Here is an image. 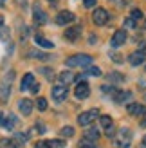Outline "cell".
<instances>
[{"label": "cell", "instance_id": "cell-1", "mask_svg": "<svg viewBox=\"0 0 146 148\" xmlns=\"http://www.w3.org/2000/svg\"><path fill=\"white\" fill-rule=\"evenodd\" d=\"M94 62V58L90 54H74V56H69L67 58V67H79V69H87V67H90Z\"/></svg>", "mask_w": 146, "mask_h": 148}, {"label": "cell", "instance_id": "cell-2", "mask_svg": "<svg viewBox=\"0 0 146 148\" xmlns=\"http://www.w3.org/2000/svg\"><path fill=\"white\" fill-rule=\"evenodd\" d=\"M99 117V110L98 108H92V110H87V112H81L78 116V123L81 125V127H89L92 125Z\"/></svg>", "mask_w": 146, "mask_h": 148}, {"label": "cell", "instance_id": "cell-3", "mask_svg": "<svg viewBox=\"0 0 146 148\" xmlns=\"http://www.w3.org/2000/svg\"><path fill=\"white\" fill-rule=\"evenodd\" d=\"M92 22H94L96 25H105L106 22H108V13H106V9H103V7H98V9L92 13Z\"/></svg>", "mask_w": 146, "mask_h": 148}, {"label": "cell", "instance_id": "cell-4", "mask_svg": "<svg viewBox=\"0 0 146 148\" xmlns=\"http://www.w3.org/2000/svg\"><path fill=\"white\" fill-rule=\"evenodd\" d=\"M130 141H132V132H130L128 128H121L119 134H117V146L126 148L130 145Z\"/></svg>", "mask_w": 146, "mask_h": 148}, {"label": "cell", "instance_id": "cell-5", "mask_svg": "<svg viewBox=\"0 0 146 148\" xmlns=\"http://www.w3.org/2000/svg\"><path fill=\"white\" fill-rule=\"evenodd\" d=\"M74 20H76L74 13H70V11H61V13H58V16H56V24H58V25H67V24H72Z\"/></svg>", "mask_w": 146, "mask_h": 148}, {"label": "cell", "instance_id": "cell-6", "mask_svg": "<svg viewBox=\"0 0 146 148\" xmlns=\"http://www.w3.org/2000/svg\"><path fill=\"white\" fill-rule=\"evenodd\" d=\"M89 96H90V87H89V83L79 81L78 87H76V98L78 99H87Z\"/></svg>", "mask_w": 146, "mask_h": 148}, {"label": "cell", "instance_id": "cell-7", "mask_svg": "<svg viewBox=\"0 0 146 148\" xmlns=\"http://www.w3.org/2000/svg\"><path fill=\"white\" fill-rule=\"evenodd\" d=\"M125 42H126V31H125V29H121V31H115L114 33L112 40H110V45L112 47H121Z\"/></svg>", "mask_w": 146, "mask_h": 148}, {"label": "cell", "instance_id": "cell-8", "mask_svg": "<svg viewBox=\"0 0 146 148\" xmlns=\"http://www.w3.org/2000/svg\"><path fill=\"white\" fill-rule=\"evenodd\" d=\"M53 98L56 101H63L65 98H67V87H65V85H56V87H53Z\"/></svg>", "mask_w": 146, "mask_h": 148}, {"label": "cell", "instance_id": "cell-9", "mask_svg": "<svg viewBox=\"0 0 146 148\" xmlns=\"http://www.w3.org/2000/svg\"><path fill=\"white\" fill-rule=\"evenodd\" d=\"M33 13H34V20H36V24H40V25L47 24V13L43 11V9H42L40 5H34Z\"/></svg>", "mask_w": 146, "mask_h": 148}, {"label": "cell", "instance_id": "cell-10", "mask_svg": "<svg viewBox=\"0 0 146 148\" xmlns=\"http://www.w3.org/2000/svg\"><path fill=\"white\" fill-rule=\"evenodd\" d=\"M114 98V101L115 103H125V101H128V99H132V92H128V90H115V94L112 96Z\"/></svg>", "mask_w": 146, "mask_h": 148}, {"label": "cell", "instance_id": "cell-11", "mask_svg": "<svg viewBox=\"0 0 146 148\" xmlns=\"http://www.w3.org/2000/svg\"><path fill=\"white\" fill-rule=\"evenodd\" d=\"M18 108H20V112L24 116H29L33 112V101L31 99H20L18 101Z\"/></svg>", "mask_w": 146, "mask_h": 148}, {"label": "cell", "instance_id": "cell-12", "mask_svg": "<svg viewBox=\"0 0 146 148\" xmlns=\"http://www.w3.org/2000/svg\"><path fill=\"white\" fill-rule=\"evenodd\" d=\"M79 33H81V25L69 27V29H67V33H65V38H67V40H70V42H74V40H78Z\"/></svg>", "mask_w": 146, "mask_h": 148}, {"label": "cell", "instance_id": "cell-13", "mask_svg": "<svg viewBox=\"0 0 146 148\" xmlns=\"http://www.w3.org/2000/svg\"><path fill=\"white\" fill-rule=\"evenodd\" d=\"M128 62H130V65L137 67V65H141V63L144 62V54H143V53H139V51H137V53H132V54L128 56Z\"/></svg>", "mask_w": 146, "mask_h": 148}, {"label": "cell", "instance_id": "cell-14", "mask_svg": "<svg viewBox=\"0 0 146 148\" xmlns=\"http://www.w3.org/2000/svg\"><path fill=\"white\" fill-rule=\"evenodd\" d=\"M33 83H34V76L31 72H27V74H24V79H22V83H20V88L22 90H29Z\"/></svg>", "mask_w": 146, "mask_h": 148}, {"label": "cell", "instance_id": "cell-15", "mask_svg": "<svg viewBox=\"0 0 146 148\" xmlns=\"http://www.w3.org/2000/svg\"><path fill=\"white\" fill-rule=\"evenodd\" d=\"M128 112L132 116H143V114H146V107L144 105H137V103H132V105H128Z\"/></svg>", "mask_w": 146, "mask_h": 148}, {"label": "cell", "instance_id": "cell-16", "mask_svg": "<svg viewBox=\"0 0 146 148\" xmlns=\"http://www.w3.org/2000/svg\"><path fill=\"white\" fill-rule=\"evenodd\" d=\"M34 42L38 43L40 47H43V49H53V47H54V43H53V42L47 40V38H43V36H40V34H36V36H34Z\"/></svg>", "mask_w": 146, "mask_h": 148}, {"label": "cell", "instance_id": "cell-17", "mask_svg": "<svg viewBox=\"0 0 146 148\" xmlns=\"http://www.w3.org/2000/svg\"><path fill=\"white\" fill-rule=\"evenodd\" d=\"M58 78H60V81H61V85H65V87H67L69 83H72V81H74V74H72V72H69V71H63L61 74H60V76H58Z\"/></svg>", "mask_w": 146, "mask_h": 148}, {"label": "cell", "instance_id": "cell-18", "mask_svg": "<svg viewBox=\"0 0 146 148\" xmlns=\"http://www.w3.org/2000/svg\"><path fill=\"white\" fill-rule=\"evenodd\" d=\"M98 137H99V132H98L96 128H90V130L83 136V139H87V141H90V143H96Z\"/></svg>", "mask_w": 146, "mask_h": 148}, {"label": "cell", "instance_id": "cell-19", "mask_svg": "<svg viewBox=\"0 0 146 148\" xmlns=\"http://www.w3.org/2000/svg\"><path fill=\"white\" fill-rule=\"evenodd\" d=\"M16 123H18L16 116L9 114V116H7V119H4V127H5V128H9V130H13L14 127H16Z\"/></svg>", "mask_w": 146, "mask_h": 148}, {"label": "cell", "instance_id": "cell-20", "mask_svg": "<svg viewBox=\"0 0 146 148\" xmlns=\"http://www.w3.org/2000/svg\"><path fill=\"white\" fill-rule=\"evenodd\" d=\"M22 145H18L14 139H2L0 141V148H20Z\"/></svg>", "mask_w": 146, "mask_h": 148}, {"label": "cell", "instance_id": "cell-21", "mask_svg": "<svg viewBox=\"0 0 146 148\" xmlns=\"http://www.w3.org/2000/svg\"><path fill=\"white\" fill-rule=\"evenodd\" d=\"M89 71H87L83 76H79L78 79H81V78H85V76H94V78H99L101 76V69H98V67H87Z\"/></svg>", "mask_w": 146, "mask_h": 148}, {"label": "cell", "instance_id": "cell-22", "mask_svg": "<svg viewBox=\"0 0 146 148\" xmlns=\"http://www.w3.org/2000/svg\"><path fill=\"white\" fill-rule=\"evenodd\" d=\"M99 123H101V127H103L105 130H106V128H110V127H114V123H112V117H110V116H101V117H99Z\"/></svg>", "mask_w": 146, "mask_h": 148}, {"label": "cell", "instance_id": "cell-23", "mask_svg": "<svg viewBox=\"0 0 146 148\" xmlns=\"http://www.w3.org/2000/svg\"><path fill=\"white\" fill-rule=\"evenodd\" d=\"M108 81H112V83H121V81H125V76L119 72H112L108 74Z\"/></svg>", "mask_w": 146, "mask_h": 148}, {"label": "cell", "instance_id": "cell-24", "mask_svg": "<svg viewBox=\"0 0 146 148\" xmlns=\"http://www.w3.org/2000/svg\"><path fill=\"white\" fill-rule=\"evenodd\" d=\"M60 134H61V137H72L74 136V128L72 127H63Z\"/></svg>", "mask_w": 146, "mask_h": 148}, {"label": "cell", "instance_id": "cell-25", "mask_svg": "<svg viewBox=\"0 0 146 148\" xmlns=\"http://www.w3.org/2000/svg\"><path fill=\"white\" fill-rule=\"evenodd\" d=\"M36 107H38V110H42V112H43V110H47V99L45 98H40L38 101H36Z\"/></svg>", "mask_w": 146, "mask_h": 148}, {"label": "cell", "instance_id": "cell-26", "mask_svg": "<svg viewBox=\"0 0 146 148\" xmlns=\"http://www.w3.org/2000/svg\"><path fill=\"white\" fill-rule=\"evenodd\" d=\"M130 18H132L134 22H139V20L143 18V11H141V9H134V11H132V16H130Z\"/></svg>", "mask_w": 146, "mask_h": 148}, {"label": "cell", "instance_id": "cell-27", "mask_svg": "<svg viewBox=\"0 0 146 148\" xmlns=\"http://www.w3.org/2000/svg\"><path fill=\"white\" fill-rule=\"evenodd\" d=\"M79 148H96V143H90L87 139H81L79 141Z\"/></svg>", "mask_w": 146, "mask_h": 148}, {"label": "cell", "instance_id": "cell-28", "mask_svg": "<svg viewBox=\"0 0 146 148\" xmlns=\"http://www.w3.org/2000/svg\"><path fill=\"white\" fill-rule=\"evenodd\" d=\"M31 56H34V58H40V60H47V54H43V53H40V51H31V53H29Z\"/></svg>", "mask_w": 146, "mask_h": 148}, {"label": "cell", "instance_id": "cell-29", "mask_svg": "<svg viewBox=\"0 0 146 148\" xmlns=\"http://www.w3.org/2000/svg\"><path fill=\"white\" fill-rule=\"evenodd\" d=\"M101 90H103L105 94H112V96L115 94V88L114 87H108V85H103V87H101Z\"/></svg>", "mask_w": 146, "mask_h": 148}, {"label": "cell", "instance_id": "cell-30", "mask_svg": "<svg viewBox=\"0 0 146 148\" xmlns=\"http://www.w3.org/2000/svg\"><path fill=\"white\" fill-rule=\"evenodd\" d=\"M47 143H49L50 148H61V146H65L63 141H47Z\"/></svg>", "mask_w": 146, "mask_h": 148}, {"label": "cell", "instance_id": "cell-31", "mask_svg": "<svg viewBox=\"0 0 146 148\" xmlns=\"http://www.w3.org/2000/svg\"><path fill=\"white\" fill-rule=\"evenodd\" d=\"M125 27H126V29H132V27H135V22H134L132 18H126V20H125Z\"/></svg>", "mask_w": 146, "mask_h": 148}, {"label": "cell", "instance_id": "cell-32", "mask_svg": "<svg viewBox=\"0 0 146 148\" xmlns=\"http://www.w3.org/2000/svg\"><path fill=\"white\" fill-rule=\"evenodd\" d=\"M83 5L87 7V9H90V7L96 5V0H83Z\"/></svg>", "mask_w": 146, "mask_h": 148}, {"label": "cell", "instance_id": "cell-33", "mask_svg": "<svg viewBox=\"0 0 146 148\" xmlns=\"http://www.w3.org/2000/svg\"><path fill=\"white\" fill-rule=\"evenodd\" d=\"M34 148H50V146H49L47 141H38V143L34 145Z\"/></svg>", "mask_w": 146, "mask_h": 148}, {"label": "cell", "instance_id": "cell-34", "mask_svg": "<svg viewBox=\"0 0 146 148\" xmlns=\"http://www.w3.org/2000/svg\"><path fill=\"white\" fill-rule=\"evenodd\" d=\"M38 90H40V85L38 83H33L31 88H29V92H33V94H38Z\"/></svg>", "mask_w": 146, "mask_h": 148}, {"label": "cell", "instance_id": "cell-35", "mask_svg": "<svg viewBox=\"0 0 146 148\" xmlns=\"http://www.w3.org/2000/svg\"><path fill=\"white\" fill-rule=\"evenodd\" d=\"M38 72H42V74H47V78H49V79L53 78V71H50V69H40Z\"/></svg>", "mask_w": 146, "mask_h": 148}, {"label": "cell", "instance_id": "cell-36", "mask_svg": "<svg viewBox=\"0 0 146 148\" xmlns=\"http://www.w3.org/2000/svg\"><path fill=\"white\" fill-rule=\"evenodd\" d=\"M139 53H143V54H146V43H143V45L139 47Z\"/></svg>", "mask_w": 146, "mask_h": 148}, {"label": "cell", "instance_id": "cell-37", "mask_svg": "<svg viewBox=\"0 0 146 148\" xmlns=\"http://www.w3.org/2000/svg\"><path fill=\"white\" fill-rule=\"evenodd\" d=\"M36 128H38L40 132H43V130H45V127H43V125H36Z\"/></svg>", "mask_w": 146, "mask_h": 148}, {"label": "cell", "instance_id": "cell-38", "mask_svg": "<svg viewBox=\"0 0 146 148\" xmlns=\"http://www.w3.org/2000/svg\"><path fill=\"white\" fill-rule=\"evenodd\" d=\"M0 125H4V114L0 112Z\"/></svg>", "mask_w": 146, "mask_h": 148}, {"label": "cell", "instance_id": "cell-39", "mask_svg": "<svg viewBox=\"0 0 146 148\" xmlns=\"http://www.w3.org/2000/svg\"><path fill=\"white\" fill-rule=\"evenodd\" d=\"M5 5V0H0V7H4Z\"/></svg>", "mask_w": 146, "mask_h": 148}, {"label": "cell", "instance_id": "cell-40", "mask_svg": "<svg viewBox=\"0 0 146 148\" xmlns=\"http://www.w3.org/2000/svg\"><path fill=\"white\" fill-rule=\"evenodd\" d=\"M2 24H4V18H2V16H0V25H2Z\"/></svg>", "mask_w": 146, "mask_h": 148}, {"label": "cell", "instance_id": "cell-41", "mask_svg": "<svg viewBox=\"0 0 146 148\" xmlns=\"http://www.w3.org/2000/svg\"><path fill=\"white\" fill-rule=\"evenodd\" d=\"M143 143H144V145H146V136H144V137H143Z\"/></svg>", "mask_w": 146, "mask_h": 148}]
</instances>
